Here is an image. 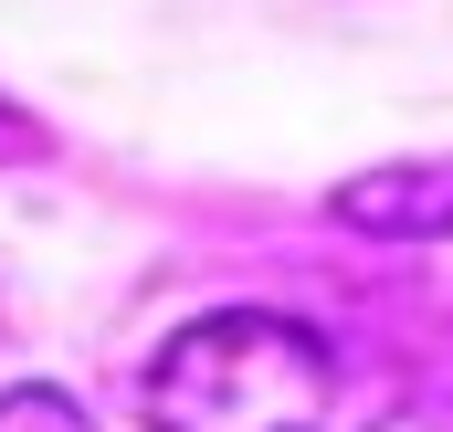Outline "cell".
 <instances>
[{
    "instance_id": "cell-1",
    "label": "cell",
    "mask_w": 453,
    "mask_h": 432,
    "mask_svg": "<svg viewBox=\"0 0 453 432\" xmlns=\"http://www.w3.org/2000/svg\"><path fill=\"white\" fill-rule=\"evenodd\" d=\"M148 432H327L338 412V359L327 337L274 306H222L190 317L137 390Z\"/></svg>"
},
{
    "instance_id": "cell-2",
    "label": "cell",
    "mask_w": 453,
    "mask_h": 432,
    "mask_svg": "<svg viewBox=\"0 0 453 432\" xmlns=\"http://www.w3.org/2000/svg\"><path fill=\"white\" fill-rule=\"evenodd\" d=\"M0 432H96L64 390H0Z\"/></svg>"
}]
</instances>
